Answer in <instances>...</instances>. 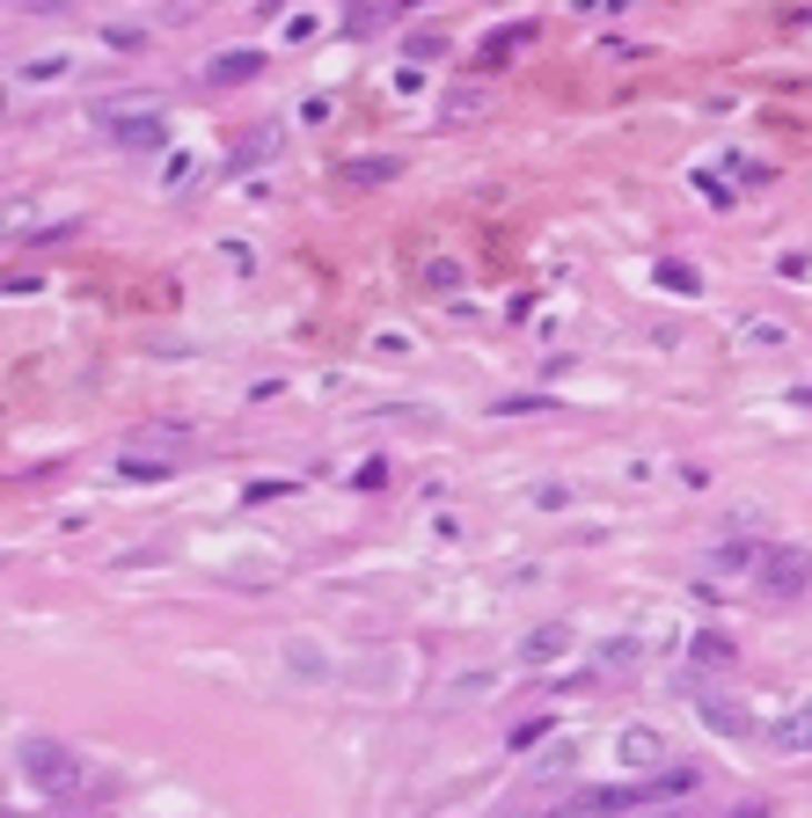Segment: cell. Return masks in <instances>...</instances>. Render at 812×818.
I'll return each mask as SVG.
<instances>
[{
    "instance_id": "obj_1",
    "label": "cell",
    "mask_w": 812,
    "mask_h": 818,
    "mask_svg": "<svg viewBox=\"0 0 812 818\" xmlns=\"http://www.w3.org/2000/svg\"><path fill=\"white\" fill-rule=\"evenodd\" d=\"M16 767H22V782H30L37 797H73V789L89 782L81 753L59 746V738H22V746H16Z\"/></svg>"
},
{
    "instance_id": "obj_2",
    "label": "cell",
    "mask_w": 812,
    "mask_h": 818,
    "mask_svg": "<svg viewBox=\"0 0 812 818\" xmlns=\"http://www.w3.org/2000/svg\"><path fill=\"white\" fill-rule=\"evenodd\" d=\"M103 118H110V140L132 147V154H154V147L169 140V118H161V103H140V110H118V103H110Z\"/></svg>"
},
{
    "instance_id": "obj_3",
    "label": "cell",
    "mask_w": 812,
    "mask_h": 818,
    "mask_svg": "<svg viewBox=\"0 0 812 818\" xmlns=\"http://www.w3.org/2000/svg\"><path fill=\"white\" fill-rule=\"evenodd\" d=\"M754 585L769 599H798L812 585V556L805 548H769V556H761V570H754Z\"/></svg>"
},
{
    "instance_id": "obj_4",
    "label": "cell",
    "mask_w": 812,
    "mask_h": 818,
    "mask_svg": "<svg viewBox=\"0 0 812 818\" xmlns=\"http://www.w3.org/2000/svg\"><path fill=\"white\" fill-rule=\"evenodd\" d=\"M615 760L630 767V775H659V767L673 760V746H666L659 724H622V731H615Z\"/></svg>"
},
{
    "instance_id": "obj_5",
    "label": "cell",
    "mask_w": 812,
    "mask_h": 818,
    "mask_svg": "<svg viewBox=\"0 0 812 818\" xmlns=\"http://www.w3.org/2000/svg\"><path fill=\"white\" fill-rule=\"evenodd\" d=\"M118 475H124V483H169V475H177V453L124 446V453H118Z\"/></svg>"
},
{
    "instance_id": "obj_6",
    "label": "cell",
    "mask_w": 812,
    "mask_h": 818,
    "mask_svg": "<svg viewBox=\"0 0 812 818\" xmlns=\"http://www.w3.org/2000/svg\"><path fill=\"white\" fill-rule=\"evenodd\" d=\"M257 73H264V52H249V44H242V52H220L205 67V88H242V81H257Z\"/></svg>"
},
{
    "instance_id": "obj_7",
    "label": "cell",
    "mask_w": 812,
    "mask_h": 818,
    "mask_svg": "<svg viewBox=\"0 0 812 818\" xmlns=\"http://www.w3.org/2000/svg\"><path fill=\"white\" fill-rule=\"evenodd\" d=\"M564 650H571V628H564V622H542L528 644H520V665H534V673H542V665H557Z\"/></svg>"
},
{
    "instance_id": "obj_8",
    "label": "cell",
    "mask_w": 812,
    "mask_h": 818,
    "mask_svg": "<svg viewBox=\"0 0 812 818\" xmlns=\"http://www.w3.org/2000/svg\"><path fill=\"white\" fill-rule=\"evenodd\" d=\"M534 44V22H512V30H498V37H483V52H477V67H505L512 52H528Z\"/></svg>"
},
{
    "instance_id": "obj_9",
    "label": "cell",
    "mask_w": 812,
    "mask_h": 818,
    "mask_svg": "<svg viewBox=\"0 0 812 818\" xmlns=\"http://www.w3.org/2000/svg\"><path fill=\"white\" fill-rule=\"evenodd\" d=\"M703 724H710V731H724V738H746V709H732V701H718V695L703 701Z\"/></svg>"
},
{
    "instance_id": "obj_10",
    "label": "cell",
    "mask_w": 812,
    "mask_h": 818,
    "mask_svg": "<svg viewBox=\"0 0 812 818\" xmlns=\"http://www.w3.org/2000/svg\"><path fill=\"white\" fill-rule=\"evenodd\" d=\"M636 658H644V644H636V636H615V644L601 650V673H630Z\"/></svg>"
},
{
    "instance_id": "obj_11",
    "label": "cell",
    "mask_w": 812,
    "mask_h": 818,
    "mask_svg": "<svg viewBox=\"0 0 812 818\" xmlns=\"http://www.w3.org/2000/svg\"><path fill=\"white\" fill-rule=\"evenodd\" d=\"M761 556H769V548H754V541H724V548H718L724 570H761Z\"/></svg>"
},
{
    "instance_id": "obj_12",
    "label": "cell",
    "mask_w": 812,
    "mask_h": 818,
    "mask_svg": "<svg viewBox=\"0 0 812 818\" xmlns=\"http://www.w3.org/2000/svg\"><path fill=\"white\" fill-rule=\"evenodd\" d=\"M659 285L689 300V293H695V271H689V263H659Z\"/></svg>"
},
{
    "instance_id": "obj_13",
    "label": "cell",
    "mask_w": 812,
    "mask_h": 818,
    "mask_svg": "<svg viewBox=\"0 0 812 818\" xmlns=\"http://www.w3.org/2000/svg\"><path fill=\"white\" fill-rule=\"evenodd\" d=\"M447 118H454V124H469V118H477V88H454V95H447Z\"/></svg>"
},
{
    "instance_id": "obj_14",
    "label": "cell",
    "mask_w": 812,
    "mask_h": 818,
    "mask_svg": "<svg viewBox=\"0 0 812 818\" xmlns=\"http://www.w3.org/2000/svg\"><path fill=\"white\" fill-rule=\"evenodd\" d=\"M344 175H352V183H389V175H395V161H352Z\"/></svg>"
},
{
    "instance_id": "obj_15",
    "label": "cell",
    "mask_w": 812,
    "mask_h": 818,
    "mask_svg": "<svg viewBox=\"0 0 812 818\" xmlns=\"http://www.w3.org/2000/svg\"><path fill=\"white\" fill-rule=\"evenodd\" d=\"M695 658H703V665H724V658H732V644H724V636H710V628H703V636H695Z\"/></svg>"
},
{
    "instance_id": "obj_16",
    "label": "cell",
    "mask_w": 812,
    "mask_h": 818,
    "mask_svg": "<svg viewBox=\"0 0 812 818\" xmlns=\"http://www.w3.org/2000/svg\"><path fill=\"white\" fill-rule=\"evenodd\" d=\"M740 344H783V330H776V322H746Z\"/></svg>"
},
{
    "instance_id": "obj_17",
    "label": "cell",
    "mask_w": 812,
    "mask_h": 818,
    "mask_svg": "<svg viewBox=\"0 0 812 818\" xmlns=\"http://www.w3.org/2000/svg\"><path fill=\"white\" fill-rule=\"evenodd\" d=\"M16 16H67V0H8Z\"/></svg>"
},
{
    "instance_id": "obj_18",
    "label": "cell",
    "mask_w": 812,
    "mask_h": 818,
    "mask_svg": "<svg viewBox=\"0 0 812 818\" xmlns=\"http://www.w3.org/2000/svg\"><path fill=\"white\" fill-rule=\"evenodd\" d=\"M403 52H410V59H440V37H432V30H418V37L403 44Z\"/></svg>"
},
{
    "instance_id": "obj_19",
    "label": "cell",
    "mask_w": 812,
    "mask_h": 818,
    "mask_svg": "<svg viewBox=\"0 0 812 818\" xmlns=\"http://www.w3.org/2000/svg\"><path fill=\"white\" fill-rule=\"evenodd\" d=\"M498 410H505V417H534V410H542V395H505Z\"/></svg>"
},
{
    "instance_id": "obj_20",
    "label": "cell",
    "mask_w": 812,
    "mask_h": 818,
    "mask_svg": "<svg viewBox=\"0 0 812 818\" xmlns=\"http://www.w3.org/2000/svg\"><path fill=\"white\" fill-rule=\"evenodd\" d=\"M805 753H812V746H805Z\"/></svg>"
}]
</instances>
